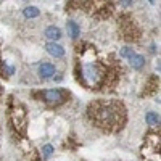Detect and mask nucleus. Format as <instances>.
I'll use <instances>...</instances> for the list:
<instances>
[{"label": "nucleus", "instance_id": "9", "mask_svg": "<svg viewBox=\"0 0 161 161\" xmlns=\"http://www.w3.org/2000/svg\"><path fill=\"white\" fill-rule=\"evenodd\" d=\"M66 28H68V36H71V39L79 37V34H80V28L77 26V23H74V21H68V23H66Z\"/></svg>", "mask_w": 161, "mask_h": 161}, {"label": "nucleus", "instance_id": "12", "mask_svg": "<svg viewBox=\"0 0 161 161\" xmlns=\"http://www.w3.org/2000/svg\"><path fill=\"white\" fill-rule=\"evenodd\" d=\"M134 53H136V52H134V48H130V47H124V48H121L119 55L123 57V58H127V60H129V58L134 55Z\"/></svg>", "mask_w": 161, "mask_h": 161}, {"label": "nucleus", "instance_id": "16", "mask_svg": "<svg viewBox=\"0 0 161 161\" xmlns=\"http://www.w3.org/2000/svg\"><path fill=\"white\" fill-rule=\"evenodd\" d=\"M148 2H150V3H155V0H148Z\"/></svg>", "mask_w": 161, "mask_h": 161}, {"label": "nucleus", "instance_id": "11", "mask_svg": "<svg viewBox=\"0 0 161 161\" xmlns=\"http://www.w3.org/2000/svg\"><path fill=\"white\" fill-rule=\"evenodd\" d=\"M39 8L37 7H26L24 8V16L26 18H37L39 16Z\"/></svg>", "mask_w": 161, "mask_h": 161}, {"label": "nucleus", "instance_id": "3", "mask_svg": "<svg viewBox=\"0 0 161 161\" xmlns=\"http://www.w3.org/2000/svg\"><path fill=\"white\" fill-rule=\"evenodd\" d=\"M11 121L16 130L24 132L26 129V110L24 106L18 102H13V108H11Z\"/></svg>", "mask_w": 161, "mask_h": 161}, {"label": "nucleus", "instance_id": "15", "mask_svg": "<svg viewBox=\"0 0 161 161\" xmlns=\"http://www.w3.org/2000/svg\"><path fill=\"white\" fill-rule=\"evenodd\" d=\"M2 63H3V61H2V60H0V73H2V71H3V68H2Z\"/></svg>", "mask_w": 161, "mask_h": 161}, {"label": "nucleus", "instance_id": "2", "mask_svg": "<svg viewBox=\"0 0 161 161\" xmlns=\"http://www.w3.org/2000/svg\"><path fill=\"white\" fill-rule=\"evenodd\" d=\"M89 114L103 129H110L111 126L118 129L126 121V110L123 103L111 102V100H98L90 103Z\"/></svg>", "mask_w": 161, "mask_h": 161}, {"label": "nucleus", "instance_id": "17", "mask_svg": "<svg viewBox=\"0 0 161 161\" xmlns=\"http://www.w3.org/2000/svg\"><path fill=\"white\" fill-rule=\"evenodd\" d=\"M0 93H2V89H0Z\"/></svg>", "mask_w": 161, "mask_h": 161}, {"label": "nucleus", "instance_id": "8", "mask_svg": "<svg viewBox=\"0 0 161 161\" xmlns=\"http://www.w3.org/2000/svg\"><path fill=\"white\" fill-rule=\"evenodd\" d=\"M129 64L132 66L134 69H142L143 64H145V57L139 55V53H134V55L129 58Z\"/></svg>", "mask_w": 161, "mask_h": 161}, {"label": "nucleus", "instance_id": "10", "mask_svg": "<svg viewBox=\"0 0 161 161\" xmlns=\"http://www.w3.org/2000/svg\"><path fill=\"white\" fill-rule=\"evenodd\" d=\"M145 121H147V124H148V126H158L159 124V116L156 113H147Z\"/></svg>", "mask_w": 161, "mask_h": 161}, {"label": "nucleus", "instance_id": "5", "mask_svg": "<svg viewBox=\"0 0 161 161\" xmlns=\"http://www.w3.org/2000/svg\"><path fill=\"white\" fill-rule=\"evenodd\" d=\"M45 50L55 58H63L64 57V48L60 44H57V42H48L45 45Z\"/></svg>", "mask_w": 161, "mask_h": 161}, {"label": "nucleus", "instance_id": "4", "mask_svg": "<svg viewBox=\"0 0 161 161\" xmlns=\"http://www.w3.org/2000/svg\"><path fill=\"white\" fill-rule=\"evenodd\" d=\"M40 98L50 106H58L66 100V93L61 89H48L40 92Z\"/></svg>", "mask_w": 161, "mask_h": 161}, {"label": "nucleus", "instance_id": "14", "mask_svg": "<svg viewBox=\"0 0 161 161\" xmlns=\"http://www.w3.org/2000/svg\"><path fill=\"white\" fill-rule=\"evenodd\" d=\"M119 3L123 7H130L132 5V0H119Z\"/></svg>", "mask_w": 161, "mask_h": 161}, {"label": "nucleus", "instance_id": "1", "mask_svg": "<svg viewBox=\"0 0 161 161\" xmlns=\"http://www.w3.org/2000/svg\"><path fill=\"white\" fill-rule=\"evenodd\" d=\"M77 53L79 60L76 63V73L79 76V80L89 89L102 87L106 79V74H108V69L98 58L97 50L93 47H77Z\"/></svg>", "mask_w": 161, "mask_h": 161}, {"label": "nucleus", "instance_id": "7", "mask_svg": "<svg viewBox=\"0 0 161 161\" xmlns=\"http://www.w3.org/2000/svg\"><path fill=\"white\" fill-rule=\"evenodd\" d=\"M39 74H40V77L48 79V77H52L53 74H55V66H53L52 63H42L39 66Z\"/></svg>", "mask_w": 161, "mask_h": 161}, {"label": "nucleus", "instance_id": "6", "mask_svg": "<svg viewBox=\"0 0 161 161\" xmlns=\"http://www.w3.org/2000/svg\"><path fill=\"white\" fill-rule=\"evenodd\" d=\"M44 36L50 40V42H57V40H60L61 39V29L60 28H57V26H48V28L45 29V32H44Z\"/></svg>", "mask_w": 161, "mask_h": 161}, {"label": "nucleus", "instance_id": "13", "mask_svg": "<svg viewBox=\"0 0 161 161\" xmlns=\"http://www.w3.org/2000/svg\"><path fill=\"white\" fill-rule=\"evenodd\" d=\"M52 153H53V147H52V145H45L44 148H42V155H44V158H48Z\"/></svg>", "mask_w": 161, "mask_h": 161}]
</instances>
